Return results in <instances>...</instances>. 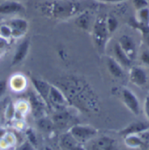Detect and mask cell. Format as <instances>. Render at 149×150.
<instances>
[{
    "mask_svg": "<svg viewBox=\"0 0 149 150\" xmlns=\"http://www.w3.org/2000/svg\"><path fill=\"white\" fill-rule=\"evenodd\" d=\"M58 84L57 86L63 92L70 106L85 112H99V98L86 79L69 75L60 79Z\"/></svg>",
    "mask_w": 149,
    "mask_h": 150,
    "instance_id": "cell-1",
    "label": "cell"
},
{
    "mask_svg": "<svg viewBox=\"0 0 149 150\" xmlns=\"http://www.w3.org/2000/svg\"><path fill=\"white\" fill-rule=\"evenodd\" d=\"M41 12L54 18H69L82 12V5L73 0H54L47 1L39 5Z\"/></svg>",
    "mask_w": 149,
    "mask_h": 150,
    "instance_id": "cell-2",
    "label": "cell"
},
{
    "mask_svg": "<svg viewBox=\"0 0 149 150\" xmlns=\"http://www.w3.org/2000/svg\"><path fill=\"white\" fill-rule=\"evenodd\" d=\"M110 36L111 34L106 26L105 18L101 16L97 17L92 26V38L98 52L102 53L105 52Z\"/></svg>",
    "mask_w": 149,
    "mask_h": 150,
    "instance_id": "cell-3",
    "label": "cell"
},
{
    "mask_svg": "<svg viewBox=\"0 0 149 150\" xmlns=\"http://www.w3.org/2000/svg\"><path fill=\"white\" fill-rule=\"evenodd\" d=\"M69 133L82 145H86L98 134V130L90 125L74 124L69 127Z\"/></svg>",
    "mask_w": 149,
    "mask_h": 150,
    "instance_id": "cell-4",
    "label": "cell"
},
{
    "mask_svg": "<svg viewBox=\"0 0 149 150\" xmlns=\"http://www.w3.org/2000/svg\"><path fill=\"white\" fill-rule=\"evenodd\" d=\"M47 106L55 111H62L69 108L70 104L63 92L57 86L51 85L47 98Z\"/></svg>",
    "mask_w": 149,
    "mask_h": 150,
    "instance_id": "cell-5",
    "label": "cell"
},
{
    "mask_svg": "<svg viewBox=\"0 0 149 150\" xmlns=\"http://www.w3.org/2000/svg\"><path fill=\"white\" fill-rule=\"evenodd\" d=\"M120 97L125 107L134 115H139L140 113L141 107L137 95L127 87L120 88Z\"/></svg>",
    "mask_w": 149,
    "mask_h": 150,
    "instance_id": "cell-6",
    "label": "cell"
},
{
    "mask_svg": "<svg viewBox=\"0 0 149 150\" xmlns=\"http://www.w3.org/2000/svg\"><path fill=\"white\" fill-rule=\"evenodd\" d=\"M28 101L32 112L37 120L46 116V110H47V104L34 90L29 91Z\"/></svg>",
    "mask_w": 149,
    "mask_h": 150,
    "instance_id": "cell-7",
    "label": "cell"
},
{
    "mask_svg": "<svg viewBox=\"0 0 149 150\" xmlns=\"http://www.w3.org/2000/svg\"><path fill=\"white\" fill-rule=\"evenodd\" d=\"M87 144L88 150H117V141L106 135L97 136Z\"/></svg>",
    "mask_w": 149,
    "mask_h": 150,
    "instance_id": "cell-8",
    "label": "cell"
},
{
    "mask_svg": "<svg viewBox=\"0 0 149 150\" xmlns=\"http://www.w3.org/2000/svg\"><path fill=\"white\" fill-rule=\"evenodd\" d=\"M124 142L130 149H142L149 145V130L140 134L124 136Z\"/></svg>",
    "mask_w": 149,
    "mask_h": 150,
    "instance_id": "cell-9",
    "label": "cell"
},
{
    "mask_svg": "<svg viewBox=\"0 0 149 150\" xmlns=\"http://www.w3.org/2000/svg\"><path fill=\"white\" fill-rule=\"evenodd\" d=\"M129 80L137 86H144L148 81L146 69L140 66H132L129 69Z\"/></svg>",
    "mask_w": 149,
    "mask_h": 150,
    "instance_id": "cell-10",
    "label": "cell"
},
{
    "mask_svg": "<svg viewBox=\"0 0 149 150\" xmlns=\"http://www.w3.org/2000/svg\"><path fill=\"white\" fill-rule=\"evenodd\" d=\"M11 29V38H19L23 37L28 31L29 23L22 18H13L7 23Z\"/></svg>",
    "mask_w": 149,
    "mask_h": 150,
    "instance_id": "cell-11",
    "label": "cell"
},
{
    "mask_svg": "<svg viewBox=\"0 0 149 150\" xmlns=\"http://www.w3.org/2000/svg\"><path fill=\"white\" fill-rule=\"evenodd\" d=\"M117 43L128 58L133 61L137 56V45L134 39L127 34H124L119 38Z\"/></svg>",
    "mask_w": 149,
    "mask_h": 150,
    "instance_id": "cell-12",
    "label": "cell"
},
{
    "mask_svg": "<svg viewBox=\"0 0 149 150\" xmlns=\"http://www.w3.org/2000/svg\"><path fill=\"white\" fill-rule=\"evenodd\" d=\"M26 11L25 5L16 0H5L0 3V14L1 15H15Z\"/></svg>",
    "mask_w": 149,
    "mask_h": 150,
    "instance_id": "cell-13",
    "label": "cell"
},
{
    "mask_svg": "<svg viewBox=\"0 0 149 150\" xmlns=\"http://www.w3.org/2000/svg\"><path fill=\"white\" fill-rule=\"evenodd\" d=\"M29 50H30V40L29 38H26L16 48L11 59V65L17 66L18 64L24 61L29 52Z\"/></svg>",
    "mask_w": 149,
    "mask_h": 150,
    "instance_id": "cell-14",
    "label": "cell"
},
{
    "mask_svg": "<svg viewBox=\"0 0 149 150\" xmlns=\"http://www.w3.org/2000/svg\"><path fill=\"white\" fill-rule=\"evenodd\" d=\"M30 80H31L32 86L34 87V90L47 104V98H48L51 84H49L48 82H47L44 79H40L38 78H31Z\"/></svg>",
    "mask_w": 149,
    "mask_h": 150,
    "instance_id": "cell-15",
    "label": "cell"
},
{
    "mask_svg": "<svg viewBox=\"0 0 149 150\" xmlns=\"http://www.w3.org/2000/svg\"><path fill=\"white\" fill-rule=\"evenodd\" d=\"M73 119H74L73 115L69 112V108H67L62 111H56L52 120L55 127H58L60 128H64L70 124Z\"/></svg>",
    "mask_w": 149,
    "mask_h": 150,
    "instance_id": "cell-16",
    "label": "cell"
},
{
    "mask_svg": "<svg viewBox=\"0 0 149 150\" xmlns=\"http://www.w3.org/2000/svg\"><path fill=\"white\" fill-rule=\"evenodd\" d=\"M148 130H149V125L148 123L143 122V121H135V122L130 123L125 128H123L119 132V134L124 137L129 134H140Z\"/></svg>",
    "mask_w": 149,
    "mask_h": 150,
    "instance_id": "cell-17",
    "label": "cell"
},
{
    "mask_svg": "<svg viewBox=\"0 0 149 150\" xmlns=\"http://www.w3.org/2000/svg\"><path fill=\"white\" fill-rule=\"evenodd\" d=\"M105 64L110 74L115 79H119L125 77V68L113 57H107L105 60Z\"/></svg>",
    "mask_w": 149,
    "mask_h": 150,
    "instance_id": "cell-18",
    "label": "cell"
},
{
    "mask_svg": "<svg viewBox=\"0 0 149 150\" xmlns=\"http://www.w3.org/2000/svg\"><path fill=\"white\" fill-rule=\"evenodd\" d=\"M113 58L124 67V68H130L132 67V60L128 58L125 52L122 50L118 43H116L113 45Z\"/></svg>",
    "mask_w": 149,
    "mask_h": 150,
    "instance_id": "cell-19",
    "label": "cell"
},
{
    "mask_svg": "<svg viewBox=\"0 0 149 150\" xmlns=\"http://www.w3.org/2000/svg\"><path fill=\"white\" fill-rule=\"evenodd\" d=\"M60 142L62 147L66 150H86L84 145L77 142L69 132L62 135Z\"/></svg>",
    "mask_w": 149,
    "mask_h": 150,
    "instance_id": "cell-20",
    "label": "cell"
},
{
    "mask_svg": "<svg viewBox=\"0 0 149 150\" xmlns=\"http://www.w3.org/2000/svg\"><path fill=\"white\" fill-rule=\"evenodd\" d=\"M27 78L21 74L13 75L10 80V86L15 92L23 91L27 87Z\"/></svg>",
    "mask_w": 149,
    "mask_h": 150,
    "instance_id": "cell-21",
    "label": "cell"
},
{
    "mask_svg": "<svg viewBox=\"0 0 149 150\" xmlns=\"http://www.w3.org/2000/svg\"><path fill=\"white\" fill-rule=\"evenodd\" d=\"M91 23V18L89 11H82L79 13L75 18V25L82 30H89Z\"/></svg>",
    "mask_w": 149,
    "mask_h": 150,
    "instance_id": "cell-22",
    "label": "cell"
},
{
    "mask_svg": "<svg viewBox=\"0 0 149 150\" xmlns=\"http://www.w3.org/2000/svg\"><path fill=\"white\" fill-rule=\"evenodd\" d=\"M134 19L140 24L149 25V6L136 11V17Z\"/></svg>",
    "mask_w": 149,
    "mask_h": 150,
    "instance_id": "cell-23",
    "label": "cell"
},
{
    "mask_svg": "<svg viewBox=\"0 0 149 150\" xmlns=\"http://www.w3.org/2000/svg\"><path fill=\"white\" fill-rule=\"evenodd\" d=\"M37 124L38 127L43 130V131H46V132H50L52 131V129L54 128V125L53 123V120H48L46 116L45 117H42L40 119H38L37 120Z\"/></svg>",
    "mask_w": 149,
    "mask_h": 150,
    "instance_id": "cell-24",
    "label": "cell"
},
{
    "mask_svg": "<svg viewBox=\"0 0 149 150\" xmlns=\"http://www.w3.org/2000/svg\"><path fill=\"white\" fill-rule=\"evenodd\" d=\"M105 23H106L108 32L111 35L117 29L118 25H119L117 19L114 16H109V17L105 18Z\"/></svg>",
    "mask_w": 149,
    "mask_h": 150,
    "instance_id": "cell-25",
    "label": "cell"
},
{
    "mask_svg": "<svg viewBox=\"0 0 149 150\" xmlns=\"http://www.w3.org/2000/svg\"><path fill=\"white\" fill-rule=\"evenodd\" d=\"M0 36L2 38H11V29L8 24L0 25Z\"/></svg>",
    "mask_w": 149,
    "mask_h": 150,
    "instance_id": "cell-26",
    "label": "cell"
},
{
    "mask_svg": "<svg viewBox=\"0 0 149 150\" xmlns=\"http://www.w3.org/2000/svg\"><path fill=\"white\" fill-rule=\"evenodd\" d=\"M27 141L35 148L38 145V140L34 130L32 128H28L27 130Z\"/></svg>",
    "mask_w": 149,
    "mask_h": 150,
    "instance_id": "cell-27",
    "label": "cell"
},
{
    "mask_svg": "<svg viewBox=\"0 0 149 150\" xmlns=\"http://www.w3.org/2000/svg\"><path fill=\"white\" fill-rule=\"evenodd\" d=\"M133 4L136 11L140 10L142 8L149 6V2L148 0H133Z\"/></svg>",
    "mask_w": 149,
    "mask_h": 150,
    "instance_id": "cell-28",
    "label": "cell"
},
{
    "mask_svg": "<svg viewBox=\"0 0 149 150\" xmlns=\"http://www.w3.org/2000/svg\"><path fill=\"white\" fill-rule=\"evenodd\" d=\"M8 89V82L6 79H0V100L5 95Z\"/></svg>",
    "mask_w": 149,
    "mask_h": 150,
    "instance_id": "cell-29",
    "label": "cell"
},
{
    "mask_svg": "<svg viewBox=\"0 0 149 150\" xmlns=\"http://www.w3.org/2000/svg\"><path fill=\"white\" fill-rule=\"evenodd\" d=\"M140 61L149 67V50H145L141 52L140 54Z\"/></svg>",
    "mask_w": 149,
    "mask_h": 150,
    "instance_id": "cell-30",
    "label": "cell"
},
{
    "mask_svg": "<svg viewBox=\"0 0 149 150\" xmlns=\"http://www.w3.org/2000/svg\"><path fill=\"white\" fill-rule=\"evenodd\" d=\"M143 112L145 113L146 118L149 120V93L146 96L143 104Z\"/></svg>",
    "mask_w": 149,
    "mask_h": 150,
    "instance_id": "cell-31",
    "label": "cell"
},
{
    "mask_svg": "<svg viewBox=\"0 0 149 150\" xmlns=\"http://www.w3.org/2000/svg\"><path fill=\"white\" fill-rule=\"evenodd\" d=\"M19 150H34V147L28 141H27L20 146Z\"/></svg>",
    "mask_w": 149,
    "mask_h": 150,
    "instance_id": "cell-32",
    "label": "cell"
},
{
    "mask_svg": "<svg viewBox=\"0 0 149 150\" xmlns=\"http://www.w3.org/2000/svg\"><path fill=\"white\" fill-rule=\"evenodd\" d=\"M100 3H105V4H119L123 3L126 0H97Z\"/></svg>",
    "mask_w": 149,
    "mask_h": 150,
    "instance_id": "cell-33",
    "label": "cell"
},
{
    "mask_svg": "<svg viewBox=\"0 0 149 150\" xmlns=\"http://www.w3.org/2000/svg\"><path fill=\"white\" fill-rule=\"evenodd\" d=\"M45 150H52V149H51L50 148H47H47H46V149H45Z\"/></svg>",
    "mask_w": 149,
    "mask_h": 150,
    "instance_id": "cell-34",
    "label": "cell"
},
{
    "mask_svg": "<svg viewBox=\"0 0 149 150\" xmlns=\"http://www.w3.org/2000/svg\"><path fill=\"white\" fill-rule=\"evenodd\" d=\"M148 150H149V148H148Z\"/></svg>",
    "mask_w": 149,
    "mask_h": 150,
    "instance_id": "cell-35",
    "label": "cell"
}]
</instances>
